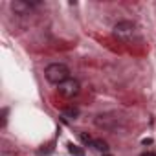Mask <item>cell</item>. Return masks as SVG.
Returning a JSON list of instances; mask_svg holds the SVG:
<instances>
[{
	"label": "cell",
	"instance_id": "cell-10",
	"mask_svg": "<svg viewBox=\"0 0 156 156\" xmlns=\"http://www.w3.org/2000/svg\"><path fill=\"white\" fill-rule=\"evenodd\" d=\"M103 156H112V154H103Z\"/></svg>",
	"mask_w": 156,
	"mask_h": 156
},
{
	"label": "cell",
	"instance_id": "cell-2",
	"mask_svg": "<svg viewBox=\"0 0 156 156\" xmlns=\"http://www.w3.org/2000/svg\"><path fill=\"white\" fill-rule=\"evenodd\" d=\"M46 79L51 83V85H61V83H64L66 79H70V70H68V66L66 64H62V62H53V64H50L48 68H46Z\"/></svg>",
	"mask_w": 156,
	"mask_h": 156
},
{
	"label": "cell",
	"instance_id": "cell-3",
	"mask_svg": "<svg viewBox=\"0 0 156 156\" xmlns=\"http://www.w3.org/2000/svg\"><path fill=\"white\" fill-rule=\"evenodd\" d=\"M57 90H59V94H61L62 98H73V96L79 94L81 87H79V81H75V79H66L64 83H61V85L57 87Z\"/></svg>",
	"mask_w": 156,
	"mask_h": 156
},
{
	"label": "cell",
	"instance_id": "cell-4",
	"mask_svg": "<svg viewBox=\"0 0 156 156\" xmlns=\"http://www.w3.org/2000/svg\"><path fill=\"white\" fill-rule=\"evenodd\" d=\"M11 8H13L15 13H22V15H26V13L30 11V2H24V0H15V2L11 4Z\"/></svg>",
	"mask_w": 156,
	"mask_h": 156
},
{
	"label": "cell",
	"instance_id": "cell-7",
	"mask_svg": "<svg viewBox=\"0 0 156 156\" xmlns=\"http://www.w3.org/2000/svg\"><path fill=\"white\" fill-rule=\"evenodd\" d=\"M68 151H70V154H73V156H85V151H83L81 147L73 145V143H68Z\"/></svg>",
	"mask_w": 156,
	"mask_h": 156
},
{
	"label": "cell",
	"instance_id": "cell-6",
	"mask_svg": "<svg viewBox=\"0 0 156 156\" xmlns=\"http://www.w3.org/2000/svg\"><path fill=\"white\" fill-rule=\"evenodd\" d=\"M62 116L64 118H70V119H75L77 116H79V110H77L75 107H68V108L62 110Z\"/></svg>",
	"mask_w": 156,
	"mask_h": 156
},
{
	"label": "cell",
	"instance_id": "cell-1",
	"mask_svg": "<svg viewBox=\"0 0 156 156\" xmlns=\"http://www.w3.org/2000/svg\"><path fill=\"white\" fill-rule=\"evenodd\" d=\"M114 35L121 41V42H134L140 39V31L136 28V24L129 22V20H123V22H118L114 26Z\"/></svg>",
	"mask_w": 156,
	"mask_h": 156
},
{
	"label": "cell",
	"instance_id": "cell-9",
	"mask_svg": "<svg viewBox=\"0 0 156 156\" xmlns=\"http://www.w3.org/2000/svg\"><path fill=\"white\" fill-rule=\"evenodd\" d=\"M141 156H156V154H154V152H143Z\"/></svg>",
	"mask_w": 156,
	"mask_h": 156
},
{
	"label": "cell",
	"instance_id": "cell-5",
	"mask_svg": "<svg viewBox=\"0 0 156 156\" xmlns=\"http://www.w3.org/2000/svg\"><path fill=\"white\" fill-rule=\"evenodd\" d=\"M92 147H94L96 151H101L103 154H107V151H108V145H107V141H103V140H94V141H92Z\"/></svg>",
	"mask_w": 156,
	"mask_h": 156
},
{
	"label": "cell",
	"instance_id": "cell-8",
	"mask_svg": "<svg viewBox=\"0 0 156 156\" xmlns=\"http://www.w3.org/2000/svg\"><path fill=\"white\" fill-rule=\"evenodd\" d=\"M81 140H83V143H87V145H92V141H94L87 132H81Z\"/></svg>",
	"mask_w": 156,
	"mask_h": 156
}]
</instances>
